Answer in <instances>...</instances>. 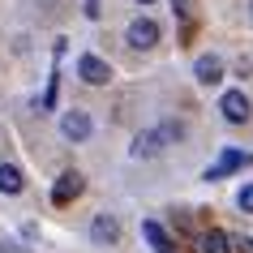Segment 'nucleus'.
<instances>
[{
	"label": "nucleus",
	"instance_id": "4",
	"mask_svg": "<svg viewBox=\"0 0 253 253\" xmlns=\"http://www.w3.org/2000/svg\"><path fill=\"white\" fill-rule=\"evenodd\" d=\"M60 133H65L69 142H86V137H90V116H86V112H65V116H60Z\"/></svg>",
	"mask_w": 253,
	"mask_h": 253
},
{
	"label": "nucleus",
	"instance_id": "8",
	"mask_svg": "<svg viewBox=\"0 0 253 253\" xmlns=\"http://www.w3.org/2000/svg\"><path fill=\"white\" fill-rule=\"evenodd\" d=\"M193 73H198L202 86H214V82H223V60L219 56H202L198 65H193Z\"/></svg>",
	"mask_w": 253,
	"mask_h": 253
},
{
	"label": "nucleus",
	"instance_id": "15",
	"mask_svg": "<svg viewBox=\"0 0 253 253\" xmlns=\"http://www.w3.org/2000/svg\"><path fill=\"white\" fill-rule=\"evenodd\" d=\"M172 9H176L180 17H189V9H193V0H172Z\"/></svg>",
	"mask_w": 253,
	"mask_h": 253
},
{
	"label": "nucleus",
	"instance_id": "6",
	"mask_svg": "<svg viewBox=\"0 0 253 253\" xmlns=\"http://www.w3.org/2000/svg\"><path fill=\"white\" fill-rule=\"evenodd\" d=\"M78 73H82V82H90V86H103V82L112 78L107 60H99V56H82V60H78Z\"/></svg>",
	"mask_w": 253,
	"mask_h": 253
},
{
	"label": "nucleus",
	"instance_id": "7",
	"mask_svg": "<svg viewBox=\"0 0 253 253\" xmlns=\"http://www.w3.org/2000/svg\"><path fill=\"white\" fill-rule=\"evenodd\" d=\"M90 240H94V245H116V240H120V223L112 219V214H94Z\"/></svg>",
	"mask_w": 253,
	"mask_h": 253
},
{
	"label": "nucleus",
	"instance_id": "3",
	"mask_svg": "<svg viewBox=\"0 0 253 253\" xmlns=\"http://www.w3.org/2000/svg\"><path fill=\"white\" fill-rule=\"evenodd\" d=\"M155 43H159V26H155L150 17H137L133 26H129V47L146 52V47H155Z\"/></svg>",
	"mask_w": 253,
	"mask_h": 253
},
{
	"label": "nucleus",
	"instance_id": "5",
	"mask_svg": "<svg viewBox=\"0 0 253 253\" xmlns=\"http://www.w3.org/2000/svg\"><path fill=\"white\" fill-rule=\"evenodd\" d=\"M82 185H86V180H82L78 172H65V176L52 185V202H56V206H69V202L82 193Z\"/></svg>",
	"mask_w": 253,
	"mask_h": 253
},
{
	"label": "nucleus",
	"instance_id": "18",
	"mask_svg": "<svg viewBox=\"0 0 253 253\" xmlns=\"http://www.w3.org/2000/svg\"><path fill=\"white\" fill-rule=\"evenodd\" d=\"M249 13H253V0H249Z\"/></svg>",
	"mask_w": 253,
	"mask_h": 253
},
{
	"label": "nucleus",
	"instance_id": "9",
	"mask_svg": "<svg viewBox=\"0 0 253 253\" xmlns=\"http://www.w3.org/2000/svg\"><path fill=\"white\" fill-rule=\"evenodd\" d=\"M142 236L150 240V249L155 253H172L176 245H172V236H168V232H163L159 223H155V219H146V223H142Z\"/></svg>",
	"mask_w": 253,
	"mask_h": 253
},
{
	"label": "nucleus",
	"instance_id": "2",
	"mask_svg": "<svg viewBox=\"0 0 253 253\" xmlns=\"http://www.w3.org/2000/svg\"><path fill=\"white\" fill-rule=\"evenodd\" d=\"M219 107H223L227 125H245V120H249V99H245V90H227L223 99H219Z\"/></svg>",
	"mask_w": 253,
	"mask_h": 253
},
{
	"label": "nucleus",
	"instance_id": "13",
	"mask_svg": "<svg viewBox=\"0 0 253 253\" xmlns=\"http://www.w3.org/2000/svg\"><path fill=\"white\" fill-rule=\"evenodd\" d=\"M236 202H240V211H249V214H253V185L240 189V198H236Z\"/></svg>",
	"mask_w": 253,
	"mask_h": 253
},
{
	"label": "nucleus",
	"instance_id": "12",
	"mask_svg": "<svg viewBox=\"0 0 253 253\" xmlns=\"http://www.w3.org/2000/svg\"><path fill=\"white\" fill-rule=\"evenodd\" d=\"M56 94H60V78H56V73H52V82H47V94H43V112H47V107H56Z\"/></svg>",
	"mask_w": 253,
	"mask_h": 253
},
{
	"label": "nucleus",
	"instance_id": "14",
	"mask_svg": "<svg viewBox=\"0 0 253 253\" xmlns=\"http://www.w3.org/2000/svg\"><path fill=\"white\" fill-rule=\"evenodd\" d=\"M232 249H240V253H253V236H240V240H232Z\"/></svg>",
	"mask_w": 253,
	"mask_h": 253
},
{
	"label": "nucleus",
	"instance_id": "11",
	"mask_svg": "<svg viewBox=\"0 0 253 253\" xmlns=\"http://www.w3.org/2000/svg\"><path fill=\"white\" fill-rule=\"evenodd\" d=\"M22 185H26V176L13 163H0V193H22Z\"/></svg>",
	"mask_w": 253,
	"mask_h": 253
},
{
	"label": "nucleus",
	"instance_id": "16",
	"mask_svg": "<svg viewBox=\"0 0 253 253\" xmlns=\"http://www.w3.org/2000/svg\"><path fill=\"white\" fill-rule=\"evenodd\" d=\"M0 253H30V249H22V245H0Z\"/></svg>",
	"mask_w": 253,
	"mask_h": 253
},
{
	"label": "nucleus",
	"instance_id": "10",
	"mask_svg": "<svg viewBox=\"0 0 253 253\" xmlns=\"http://www.w3.org/2000/svg\"><path fill=\"white\" fill-rule=\"evenodd\" d=\"M198 249H202V253H232V240H227V232H219V227H211V232H202Z\"/></svg>",
	"mask_w": 253,
	"mask_h": 253
},
{
	"label": "nucleus",
	"instance_id": "17",
	"mask_svg": "<svg viewBox=\"0 0 253 253\" xmlns=\"http://www.w3.org/2000/svg\"><path fill=\"white\" fill-rule=\"evenodd\" d=\"M137 4H150V0H137Z\"/></svg>",
	"mask_w": 253,
	"mask_h": 253
},
{
	"label": "nucleus",
	"instance_id": "1",
	"mask_svg": "<svg viewBox=\"0 0 253 253\" xmlns=\"http://www.w3.org/2000/svg\"><path fill=\"white\" fill-rule=\"evenodd\" d=\"M249 163H253V150H223V159L214 168H206V180H219V176L236 172V168H249Z\"/></svg>",
	"mask_w": 253,
	"mask_h": 253
}]
</instances>
